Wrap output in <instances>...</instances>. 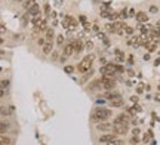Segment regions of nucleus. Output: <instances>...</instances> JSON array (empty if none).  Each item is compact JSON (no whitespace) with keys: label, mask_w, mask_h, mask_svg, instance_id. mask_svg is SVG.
<instances>
[{"label":"nucleus","mask_w":160,"mask_h":145,"mask_svg":"<svg viewBox=\"0 0 160 145\" xmlns=\"http://www.w3.org/2000/svg\"><path fill=\"white\" fill-rule=\"evenodd\" d=\"M113 115V111L110 108H104V107H97L92 114H90V118L95 123H101V122H107V120Z\"/></svg>","instance_id":"nucleus-1"},{"label":"nucleus","mask_w":160,"mask_h":145,"mask_svg":"<svg viewBox=\"0 0 160 145\" xmlns=\"http://www.w3.org/2000/svg\"><path fill=\"white\" fill-rule=\"evenodd\" d=\"M94 61H95V55L89 53L86 55L76 67V70L80 72V74H86V72H89L90 70H92V65H94Z\"/></svg>","instance_id":"nucleus-2"},{"label":"nucleus","mask_w":160,"mask_h":145,"mask_svg":"<svg viewBox=\"0 0 160 145\" xmlns=\"http://www.w3.org/2000/svg\"><path fill=\"white\" fill-rule=\"evenodd\" d=\"M31 24H33L34 33H46V30H48V19L43 18V16L33 18L31 19Z\"/></svg>","instance_id":"nucleus-3"},{"label":"nucleus","mask_w":160,"mask_h":145,"mask_svg":"<svg viewBox=\"0 0 160 145\" xmlns=\"http://www.w3.org/2000/svg\"><path fill=\"white\" fill-rule=\"evenodd\" d=\"M99 72L102 74V77H110V79H114L116 77V64H113V62H107L105 65L101 67Z\"/></svg>","instance_id":"nucleus-4"},{"label":"nucleus","mask_w":160,"mask_h":145,"mask_svg":"<svg viewBox=\"0 0 160 145\" xmlns=\"http://www.w3.org/2000/svg\"><path fill=\"white\" fill-rule=\"evenodd\" d=\"M77 25H79V22H77V19H76L74 16H71V15H65V16H64V19H62V27H64L67 31L76 30Z\"/></svg>","instance_id":"nucleus-5"},{"label":"nucleus","mask_w":160,"mask_h":145,"mask_svg":"<svg viewBox=\"0 0 160 145\" xmlns=\"http://www.w3.org/2000/svg\"><path fill=\"white\" fill-rule=\"evenodd\" d=\"M130 115L128 114V113H122V114H119L116 118H114V123L113 125H123V126H129L130 125Z\"/></svg>","instance_id":"nucleus-6"},{"label":"nucleus","mask_w":160,"mask_h":145,"mask_svg":"<svg viewBox=\"0 0 160 145\" xmlns=\"http://www.w3.org/2000/svg\"><path fill=\"white\" fill-rule=\"evenodd\" d=\"M111 132H113L114 135H117V136H125V135H128V132H129V126H123V125H113Z\"/></svg>","instance_id":"nucleus-7"},{"label":"nucleus","mask_w":160,"mask_h":145,"mask_svg":"<svg viewBox=\"0 0 160 145\" xmlns=\"http://www.w3.org/2000/svg\"><path fill=\"white\" fill-rule=\"evenodd\" d=\"M101 83H102V89H105V90H114V89H116V80H114V79L102 77Z\"/></svg>","instance_id":"nucleus-8"},{"label":"nucleus","mask_w":160,"mask_h":145,"mask_svg":"<svg viewBox=\"0 0 160 145\" xmlns=\"http://www.w3.org/2000/svg\"><path fill=\"white\" fill-rule=\"evenodd\" d=\"M62 53H64V56H71L74 53V42L73 40L62 46Z\"/></svg>","instance_id":"nucleus-9"},{"label":"nucleus","mask_w":160,"mask_h":145,"mask_svg":"<svg viewBox=\"0 0 160 145\" xmlns=\"http://www.w3.org/2000/svg\"><path fill=\"white\" fill-rule=\"evenodd\" d=\"M117 98H122V95L117 90H107L105 95H104V99H107V101H114Z\"/></svg>","instance_id":"nucleus-10"},{"label":"nucleus","mask_w":160,"mask_h":145,"mask_svg":"<svg viewBox=\"0 0 160 145\" xmlns=\"http://www.w3.org/2000/svg\"><path fill=\"white\" fill-rule=\"evenodd\" d=\"M97 129L99 130V132H110L111 129H113V125L108 122H101V123H97Z\"/></svg>","instance_id":"nucleus-11"},{"label":"nucleus","mask_w":160,"mask_h":145,"mask_svg":"<svg viewBox=\"0 0 160 145\" xmlns=\"http://www.w3.org/2000/svg\"><path fill=\"white\" fill-rule=\"evenodd\" d=\"M42 52L43 55H51L54 52V42H44V44L42 46Z\"/></svg>","instance_id":"nucleus-12"},{"label":"nucleus","mask_w":160,"mask_h":145,"mask_svg":"<svg viewBox=\"0 0 160 145\" xmlns=\"http://www.w3.org/2000/svg\"><path fill=\"white\" fill-rule=\"evenodd\" d=\"M135 19L138 21V24H147V22H148V13H145V12L140 11V12H136Z\"/></svg>","instance_id":"nucleus-13"},{"label":"nucleus","mask_w":160,"mask_h":145,"mask_svg":"<svg viewBox=\"0 0 160 145\" xmlns=\"http://www.w3.org/2000/svg\"><path fill=\"white\" fill-rule=\"evenodd\" d=\"M28 16L33 19V18H37V16H40V8H39V5L37 3H34L31 8H28Z\"/></svg>","instance_id":"nucleus-14"},{"label":"nucleus","mask_w":160,"mask_h":145,"mask_svg":"<svg viewBox=\"0 0 160 145\" xmlns=\"http://www.w3.org/2000/svg\"><path fill=\"white\" fill-rule=\"evenodd\" d=\"M74 53H82L85 51V43L80 39H74Z\"/></svg>","instance_id":"nucleus-15"},{"label":"nucleus","mask_w":160,"mask_h":145,"mask_svg":"<svg viewBox=\"0 0 160 145\" xmlns=\"http://www.w3.org/2000/svg\"><path fill=\"white\" fill-rule=\"evenodd\" d=\"M114 138H117V135H114V133H104V135H101V136H99V139H98V141H99L101 144H104V145H105V144H108L110 141H113Z\"/></svg>","instance_id":"nucleus-16"},{"label":"nucleus","mask_w":160,"mask_h":145,"mask_svg":"<svg viewBox=\"0 0 160 145\" xmlns=\"http://www.w3.org/2000/svg\"><path fill=\"white\" fill-rule=\"evenodd\" d=\"M12 114H13V107H9V105H2L0 107V115L9 117Z\"/></svg>","instance_id":"nucleus-17"},{"label":"nucleus","mask_w":160,"mask_h":145,"mask_svg":"<svg viewBox=\"0 0 160 145\" xmlns=\"http://www.w3.org/2000/svg\"><path fill=\"white\" fill-rule=\"evenodd\" d=\"M128 46H133V47H138L140 46V36H129V39L126 40Z\"/></svg>","instance_id":"nucleus-18"},{"label":"nucleus","mask_w":160,"mask_h":145,"mask_svg":"<svg viewBox=\"0 0 160 145\" xmlns=\"http://www.w3.org/2000/svg\"><path fill=\"white\" fill-rule=\"evenodd\" d=\"M114 58H116L117 64H122V62H125V53H123V52L119 49V47H117L116 51H114Z\"/></svg>","instance_id":"nucleus-19"},{"label":"nucleus","mask_w":160,"mask_h":145,"mask_svg":"<svg viewBox=\"0 0 160 145\" xmlns=\"http://www.w3.org/2000/svg\"><path fill=\"white\" fill-rule=\"evenodd\" d=\"M54 39H55V31H54V28H48L46 33H44V40H46V42H54Z\"/></svg>","instance_id":"nucleus-20"},{"label":"nucleus","mask_w":160,"mask_h":145,"mask_svg":"<svg viewBox=\"0 0 160 145\" xmlns=\"http://www.w3.org/2000/svg\"><path fill=\"white\" fill-rule=\"evenodd\" d=\"M11 125L8 122H3V120H0V135H5L8 130H9Z\"/></svg>","instance_id":"nucleus-21"},{"label":"nucleus","mask_w":160,"mask_h":145,"mask_svg":"<svg viewBox=\"0 0 160 145\" xmlns=\"http://www.w3.org/2000/svg\"><path fill=\"white\" fill-rule=\"evenodd\" d=\"M99 89H102V83H101V80H95V82H90L89 90H99Z\"/></svg>","instance_id":"nucleus-22"},{"label":"nucleus","mask_w":160,"mask_h":145,"mask_svg":"<svg viewBox=\"0 0 160 145\" xmlns=\"http://www.w3.org/2000/svg\"><path fill=\"white\" fill-rule=\"evenodd\" d=\"M110 105L114 107V108H119V107H123L125 105V101H123V98H117V99H114V101H110Z\"/></svg>","instance_id":"nucleus-23"},{"label":"nucleus","mask_w":160,"mask_h":145,"mask_svg":"<svg viewBox=\"0 0 160 145\" xmlns=\"http://www.w3.org/2000/svg\"><path fill=\"white\" fill-rule=\"evenodd\" d=\"M144 46L147 47V51H148V52H154V51L157 49V43H156V42H153V40L147 42V43H145Z\"/></svg>","instance_id":"nucleus-24"},{"label":"nucleus","mask_w":160,"mask_h":145,"mask_svg":"<svg viewBox=\"0 0 160 145\" xmlns=\"http://www.w3.org/2000/svg\"><path fill=\"white\" fill-rule=\"evenodd\" d=\"M12 139L6 135H0V145H11Z\"/></svg>","instance_id":"nucleus-25"},{"label":"nucleus","mask_w":160,"mask_h":145,"mask_svg":"<svg viewBox=\"0 0 160 145\" xmlns=\"http://www.w3.org/2000/svg\"><path fill=\"white\" fill-rule=\"evenodd\" d=\"M105 30L110 31V33H116V31H117L116 24H114V22H108V24H105Z\"/></svg>","instance_id":"nucleus-26"},{"label":"nucleus","mask_w":160,"mask_h":145,"mask_svg":"<svg viewBox=\"0 0 160 145\" xmlns=\"http://www.w3.org/2000/svg\"><path fill=\"white\" fill-rule=\"evenodd\" d=\"M123 144H125V141H123V139H120V138L117 136V138H114L113 141H110V142H108V144H105V145H123Z\"/></svg>","instance_id":"nucleus-27"},{"label":"nucleus","mask_w":160,"mask_h":145,"mask_svg":"<svg viewBox=\"0 0 160 145\" xmlns=\"http://www.w3.org/2000/svg\"><path fill=\"white\" fill-rule=\"evenodd\" d=\"M9 86H11V82H9V80H6V79L0 80V89H2V90H6V89H9Z\"/></svg>","instance_id":"nucleus-28"},{"label":"nucleus","mask_w":160,"mask_h":145,"mask_svg":"<svg viewBox=\"0 0 160 145\" xmlns=\"http://www.w3.org/2000/svg\"><path fill=\"white\" fill-rule=\"evenodd\" d=\"M64 42H65V36H62V34H58V36H56V44H59V46H64Z\"/></svg>","instance_id":"nucleus-29"},{"label":"nucleus","mask_w":160,"mask_h":145,"mask_svg":"<svg viewBox=\"0 0 160 145\" xmlns=\"http://www.w3.org/2000/svg\"><path fill=\"white\" fill-rule=\"evenodd\" d=\"M64 71L67 72V74H73V72H74V67L73 65H65L64 67Z\"/></svg>","instance_id":"nucleus-30"},{"label":"nucleus","mask_w":160,"mask_h":145,"mask_svg":"<svg viewBox=\"0 0 160 145\" xmlns=\"http://www.w3.org/2000/svg\"><path fill=\"white\" fill-rule=\"evenodd\" d=\"M148 12H150V13H153V15H156V13L159 12V8H157L156 5H151V6H150V9H148Z\"/></svg>","instance_id":"nucleus-31"},{"label":"nucleus","mask_w":160,"mask_h":145,"mask_svg":"<svg viewBox=\"0 0 160 145\" xmlns=\"http://www.w3.org/2000/svg\"><path fill=\"white\" fill-rule=\"evenodd\" d=\"M125 34H126V36H133V28L126 25V27H125Z\"/></svg>","instance_id":"nucleus-32"},{"label":"nucleus","mask_w":160,"mask_h":145,"mask_svg":"<svg viewBox=\"0 0 160 145\" xmlns=\"http://www.w3.org/2000/svg\"><path fill=\"white\" fill-rule=\"evenodd\" d=\"M116 72H117V74H123V72H125V68H123L120 64H116Z\"/></svg>","instance_id":"nucleus-33"},{"label":"nucleus","mask_w":160,"mask_h":145,"mask_svg":"<svg viewBox=\"0 0 160 145\" xmlns=\"http://www.w3.org/2000/svg\"><path fill=\"white\" fill-rule=\"evenodd\" d=\"M43 11H44V13H46V15H49V13H51V6H49L48 3H44V5H43Z\"/></svg>","instance_id":"nucleus-34"},{"label":"nucleus","mask_w":160,"mask_h":145,"mask_svg":"<svg viewBox=\"0 0 160 145\" xmlns=\"http://www.w3.org/2000/svg\"><path fill=\"white\" fill-rule=\"evenodd\" d=\"M119 16H122V18H129V15H128V9L120 11V12H119Z\"/></svg>","instance_id":"nucleus-35"},{"label":"nucleus","mask_w":160,"mask_h":145,"mask_svg":"<svg viewBox=\"0 0 160 145\" xmlns=\"http://www.w3.org/2000/svg\"><path fill=\"white\" fill-rule=\"evenodd\" d=\"M34 5V0H25V3H24V6L28 9V8H31Z\"/></svg>","instance_id":"nucleus-36"},{"label":"nucleus","mask_w":160,"mask_h":145,"mask_svg":"<svg viewBox=\"0 0 160 145\" xmlns=\"http://www.w3.org/2000/svg\"><path fill=\"white\" fill-rule=\"evenodd\" d=\"M128 15H129V18H135V15H136L135 9H133V8H130V9L128 11Z\"/></svg>","instance_id":"nucleus-37"},{"label":"nucleus","mask_w":160,"mask_h":145,"mask_svg":"<svg viewBox=\"0 0 160 145\" xmlns=\"http://www.w3.org/2000/svg\"><path fill=\"white\" fill-rule=\"evenodd\" d=\"M128 64H129V65H133V64H135V58H133V55H129V56H128Z\"/></svg>","instance_id":"nucleus-38"},{"label":"nucleus","mask_w":160,"mask_h":145,"mask_svg":"<svg viewBox=\"0 0 160 145\" xmlns=\"http://www.w3.org/2000/svg\"><path fill=\"white\" fill-rule=\"evenodd\" d=\"M140 132H141V130H140L138 127H135V129L132 130V135H133V136H140Z\"/></svg>","instance_id":"nucleus-39"},{"label":"nucleus","mask_w":160,"mask_h":145,"mask_svg":"<svg viewBox=\"0 0 160 145\" xmlns=\"http://www.w3.org/2000/svg\"><path fill=\"white\" fill-rule=\"evenodd\" d=\"M85 46H86V47H87V49H92V47H94V43H92V42H90V40H87V42H86V44H85Z\"/></svg>","instance_id":"nucleus-40"},{"label":"nucleus","mask_w":160,"mask_h":145,"mask_svg":"<svg viewBox=\"0 0 160 145\" xmlns=\"http://www.w3.org/2000/svg\"><path fill=\"white\" fill-rule=\"evenodd\" d=\"M92 30H94L95 33H99V25H98V24H94V25H92Z\"/></svg>","instance_id":"nucleus-41"},{"label":"nucleus","mask_w":160,"mask_h":145,"mask_svg":"<svg viewBox=\"0 0 160 145\" xmlns=\"http://www.w3.org/2000/svg\"><path fill=\"white\" fill-rule=\"evenodd\" d=\"M54 2H55V6H62L64 0H54Z\"/></svg>","instance_id":"nucleus-42"},{"label":"nucleus","mask_w":160,"mask_h":145,"mask_svg":"<svg viewBox=\"0 0 160 145\" xmlns=\"http://www.w3.org/2000/svg\"><path fill=\"white\" fill-rule=\"evenodd\" d=\"M44 42H46V40H44V37H42V39H39V40H37V43H39L40 46H43V44H44Z\"/></svg>","instance_id":"nucleus-43"},{"label":"nucleus","mask_w":160,"mask_h":145,"mask_svg":"<svg viewBox=\"0 0 160 145\" xmlns=\"http://www.w3.org/2000/svg\"><path fill=\"white\" fill-rule=\"evenodd\" d=\"M5 95H6V90H2V89H0V99L5 98Z\"/></svg>","instance_id":"nucleus-44"},{"label":"nucleus","mask_w":160,"mask_h":145,"mask_svg":"<svg viewBox=\"0 0 160 145\" xmlns=\"http://www.w3.org/2000/svg\"><path fill=\"white\" fill-rule=\"evenodd\" d=\"M154 101L160 102V93H156V96H154Z\"/></svg>","instance_id":"nucleus-45"},{"label":"nucleus","mask_w":160,"mask_h":145,"mask_svg":"<svg viewBox=\"0 0 160 145\" xmlns=\"http://www.w3.org/2000/svg\"><path fill=\"white\" fill-rule=\"evenodd\" d=\"M136 90H138V93H142V90H144V87H142V86H138V89H136Z\"/></svg>","instance_id":"nucleus-46"},{"label":"nucleus","mask_w":160,"mask_h":145,"mask_svg":"<svg viewBox=\"0 0 160 145\" xmlns=\"http://www.w3.org/2000/svg\"><path fill=\"white\" fill-rule=\"evenodd\" d=\"M99 61H101V64H102V65H105V64H107V59H105V58H101Z\"/></svg>","instance_id":"nucleus-47"},{"label":"nucleus","mask_w":160,"mask_h":145,"mask_svg":"<svg viewBox=\"0 0 160 145\" xmlns=\"http://www.w3.org/2000/svg\"><path fill=\"white\" fill-rule=\"evenodd\" d=\"M126 72H128V74H129V76H130V77H132V76H133V70H128V71H126Z\"/></svg>","instance_id":"nucleus-48"},{"label":"nucleus","mask_w":160,"mask_h":145,"mask_svg":"<svg viewBox=\"0 0 160 145\" xmlns=\"http://www.w3.org/2000/svg\"><path fill=\"white\" fill-rule=\"evenodd\" d=\"M156 28L160 31V21H157V22H156Z\"/></svg>","instance_id":"nucleus-49"},{"label":"nucleus","mask_w":160,"mask_h":145,"mask_svg":"<svg viewBox=\"0 0 160 145\" xmlns=\"http://www.w3.org/2000/svg\"><path fill=\"white\" fill-rule=\"evenodd\" d=\"M52 58H54V59H56V58H58V53H55V52H52Z\"/></svg>","instance_id":"nucleus-50"},{"label":"nucleus","mask_w":160,"mask_h":145,"mask_svg":"<svg viewBox=\"0 0 160 145\" xmlns=\"http://www.w3.org/2000/svg\"><path fill=\"white\" fill-rule=\"evenodd\" d=\"M3 42H5V40H3V37H0V44H2Z\"/></svg>","instance_id":"nucleus-51"},{"label":"nucleus","mask_w":160,"mask_h":145,"mask_svg":"<svg viewBox=\"0 0 160 145\" xmlns=\"http://www.w3.org/2000/svg\"><path fill=\"white\" fill-rule=\"evenodd\" d=\"M16 2H21V0H16Z\"/></svg>","instance_id":"nucleus-52"}]
</instances>
